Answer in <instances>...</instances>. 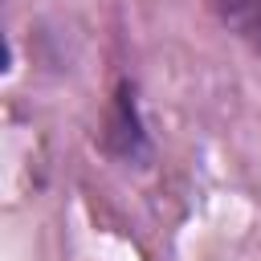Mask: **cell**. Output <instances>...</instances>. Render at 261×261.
I'll return each mask as SVG.
<instances>
[{
	"label": "cell",
	"mask_w": 261,
	"mask_h": 261,
	"mask_svg": "<svg viewBox=\"0 0 261 261\" xmlns=\"http://www.w3.org/2000/svg\"><path fill=\"white\" fill-rule=\"evenodd\" d=\"M212 8L232 33L261 45V0H212Z\"/></svg>",
	"instance_id": "obj_1"
}]
</instances>
